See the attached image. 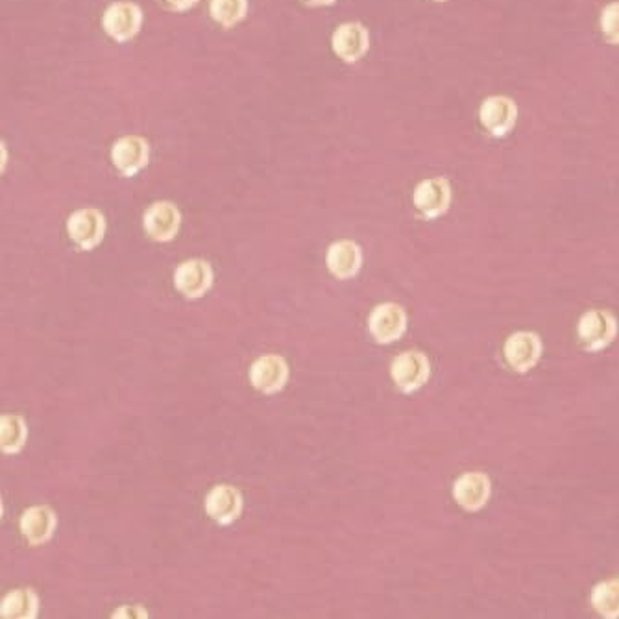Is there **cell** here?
I'll return each mask as SVG.
<instances>
[{
	"label": "cell",
	"instance_id": "cell-1",
	"mask_svg": "<svg viewBox=\"0 0 619 619\" xmlns=\"http://www.w3.org/2000/svg\"><path fill=\"white\" fill-rule=\"evenodd\" d=\"M618 335V320L610 311L605 309H590L586 311L579 326L577 337L584 352H599L612 344Z\"/></svg>",
	"mask_w": 619,
	"mask_h": 619
},
{
	"label": "cell",
	"instance_id": "cell-2",
	"mask_svg": "<svg viewBox=\"0 0 619 619\" xmlns=\"http://www.w3.org/2000/svg\"><path fill=\"white\" fill-rule=\"evenodd\" d=\"M429 374L431 365L427 355L416 350L400 353L390 366V376L394 379L396 387L405 394L422 389L429 379Z\"/></svg>",
	"mask_w": 619,
	"mask_h": 619
},
{
	"label": "cell",
	"instance_id": "cell-3",
	"mask_svg": "<svg viewBox=\"0 0 619 619\" xmlns=\"http://www.w3.org/2000/svg\"><path fill=\"white\" fill-rule=\"evenodd\" d=\"M141 25H143V12L134 2L124 0L115 2L102 17V26L106 34L119 43L130 41L132 37L137 36Z\"/></svg>",
	"mask_w": 619,
	"mask_h": 619
},
{
	"label": "cell",
	"instance_id": "cell-4",
	"mask_svg": "<svg viewBox=\"0 0 619 619\" xmlns=\"http://www.w3.org/2000/svg\"><path fill=\"white\" fill-rule=\"evenodd\" d=\"M67 231L82 250H91L102 243L106 233V219L95 207L74 211L67 222Z\"/></svg>",
	"mask_w": 619,
	"mask_h": 619
},
{
	"label": "cell",
	"instance_id": "cell-5",
	"mask_svg": "<svg viewBox=\"0 0 619 619\" xmlns=\"http://www.w3.org/2000/svg\"><path fill=\"white\" fill-rule=\"evenodd\" d=\"M505 361L507 365L518 372V374H525L529 372L533 366L540 361V355H542V340L531 331H518L514 335H510L507 342H505Z\"/></svg>",
	"mask_w": 619,
	"mask_h": 619
},
{
	"label": "cell",
	"instance_id": "cell-6",
	"mask_svg": "<svg viewBox=\"0 0 619 619\" xmlns=\"http://www.w3.org/2000/svg\"><path fill=\"white\" fill-rule=\"evenodd\" d=\"M407 328V315L398 304H381L368 316V331L379 344H392Z\"/></svg>",
	"mask_w": 619,
	"mask_h": 619
},
{
	"label": "cell",
	"instance_id": "cell-7",
	"mask_svg": "<svg viewBox=\"0 0 619 619\" xmlns=\"http://www.w3.org/2000/svg\"><path fill=\"white\" fill-rule=\"evenodd\" d=\"M413 202L425 219H437L450 209V182L446 178L425 180L414 189Z\"/></svg>",
	"mask_w": 619,
	"mask_h": 619
},
{
	"label": "cell",
	"instance_id": "cell-8",
	"mask_svg": "<svg viewBox=\"0 0 619 619\" xmlns=\"http://www.w3.org/2000/svg\"><path fill=\"white\" fill-rule=\"evenodd\" d=\"M289 379V366L281 355H263L250 368V383L263 394L280 392Z\"/></svg>",
	"mask_w": 619,
	"mask_h": 619
},
{
	"label": "cell",
	"instance_id": "cell-9",
	"mask_svg": "<svg viewBox=\"0 0 619 619\" xmlns=\"http://www.w3.org/2000/svg\"><path fill=\"white\" fill-rule=\"evenodd\" d=\"M174 285L189 300H198L213 285V270L202 259L185 261L174 272Z\"/></svg>",
	"mask_w": 619,
	"mask_h": 619
},
{
	"label": "cell",
	"instance_id": "cell-10",
	"mask_svg": "<svg viewBox=\"0 0 619 619\" xmlns=\"http://www.w3.org/2000/svg\"><path fill=\"white\" fill-rule=\"evenodd\" d=\"M111 158L121 174L134 176L148 165L150 146L146 143V139L139 135H126L113 145Z\"/></svg>",
	"mask_w": 619,
	"mask_h": 619
},
{
	"label": "cell",
	"instance_id": "cell-11",
	"mask_svg": "<svg viewBox=\"0 0 619 619\" xmlns=\"http://www.w3.org/2000/svg\"><path fill=\"white\" fill-rule=\"evenodd\" d=\"M182 215L170 202H156L146 209L145 230L152 241L169 243L180 230Z\"/></svg>",
	"mask_w": 619,
	"mask_h": 619
},
{
	"label": "cell",
	"instance_id": "cell-12",
	"mask_svg": "<svg viewBox=\"0 0 619 619\" xmlns=\"http://www.w3.org/2000/svg\"><path fill=\"white\" fill-rule=\"evenodd\" d=\"M331 45L340 60L355 63L370 49V36L361 23H344L335 30Z\"/></svg>",
	"mask_w": 619,
	"mask_h": 619
},
{
	"label": "cell",
	"instance_id": "cell-13",
	"mask_svg": "<svg viewBox=\"0 0 619 619\" xmlns=\"http://www.w3.org/2000/svg\"><path fill=\"white\" fill-rule=\"evenodd\" d=\"M490 492V479L483 472H466L453 485V498L462 509L470 512L483 509L490 499Z\"/></svg>",
	"mask_w": 619,
	"mask_h": 619
},
{
	"label": "cell",
	"instance_id": "cell-14",
	"mask_svg": "<svg viewBox=\"0 0 619 619\" xmlns=\"http://www.w3.org/2000/svg\"><path fill=\"white\" fill-rule=\"evenodd\" d=\"M481 124L496 137L509 134L518 119V108L509 97L486 98L479 111Z\"/></svg>",
	"mask_w": 619,
	"mask_h": 619
},
{
	"label": "cell",
	"instance_id": "cell-15",
	"mask_svg": "<svg viewBox=\"0 0 619 619\" xmlns=\"http://www.w3.org/2000/svg\"><path fill=\"white\" fill-rule=\"evenodd\" d=\"M243 496L231 485H219L206 496V512L220 525H230L241 516Z\"/></svg>",
	"mask_w": 619,
	"mask_h": 619
},
{
	"label": "cell",
	"instance_id": "cell-16",
	"mask_svg": "<svg viewBox=\"0 0 619 619\" xmlns=\"http://www.w3.org/2000/svg\"><path fill=\"white\" fill-rule=\"evenodd\" d=\"M58 525L56 512L49 505L30 507L21 518V531L32 546H41L49 542Z\"/></svg>",
	"mask_w": 619,
	"mask_h": 619
},
{
	"label": "cell",
	"instance_id": "cell-17",
	"mask_svg": "<svg viewBox=\"0 0 619 619\" xmlns=\"http://www.w3.org/2000/svg\"><path fill=\"white\" fill-rule=\"evenodd\" d=\"M326 263L335 278L350 280L361 270L363 252L353 241H339L329 246Z\"/></svg>",
	"mask_w": 619,
	"mask_h": 619
},
{
	"label": "cell",
	"instance_id": "cell-18",
	"mask_svg": "<svg viewBox=\"0 0 619 619\" xmlns=\"http://www.w3.org/2000/svg\"><path fill=\"white\" fill-rule=\"evenodd\" d=\"M39 610V597L30 588L13 590L2 599L0 614L6 619H34Z\"/></svg>",
	"mask_w": 619,
	"mask_h": 619
},
{
	"label": "cell",
	"instance_id": "cell-19",
	"mask_svg": "<svg viewBox=\"0 0 619 619\" xmlns=\"http://www.w3.org/2000/svg\"><path fill=\"white\" fill-rule=\"evenodd\" d=\"M28 438L25 418L17 414H2L0 418V448L4 453L23 450Z\"/></svg>",
	"mask_w": 619,
	"mask_h": 619
},
{
	"label": "cell",
	"instance_id": "cell-20",
	"mask_svg": "<svg viewBox=\"0 0 619 619\" xmlns=\"http://www.w3.org/2000/svg\"><path fill=\"white\" fill-rule=\"evenodd\" d=\"M590 603L599 616L607 619L619 618V579H608L594 586Z\"/></svg>",
	"mask_w": 619,
	"mask_h": 619
},
{
	"label": "cell",
	"instance_id": "cell-21",
	"mask_svg": "<svg viewBox=\"0 0 619 619\" xmlns=\"http://www.w3.org/2000/svg\"><path fill=\"white\" fill-rule=\"evenodd\" d=\"M209 12L219 25L231 28L246 17L248 0H211Z\"/></svg>",
	"mask_w": 619,
	"mask_h": 619
},
{
	"label": "cell",
	"instance_id": "cell-22",
	"mask_svg": "<svg viewBox=\"0 0 619 619\" xmlns=\"http://www.w3.org/2000/svg\"><path fill=\"white\" fill-rule=\"evenodd\" d=\"M601 32L612 45H619V0L610 2L601 13Z\"/></svg>",
	"mask_w": 619,
	"mask_h": 619
},
{
	"label": "cell",
	"instance_id": "cell-23",
	"mask_svg": "<svg viewBox=\"0 0 619 619\" xmlns=\"http://www.w3.org/2000/svg\"><path fill=\"white\" fill-rule=\"evenodd\" d=\"M198 0H167V4H169L172 10H176V12H185V10H189V8H193Z\"/></svg>",
	"mask_w": 619,
	"mask_h": 619
},
{
	"label": "cell",
	"instance_id": "cell-24",
	"mask_svg": "<svg viewBox=\"0 0 619 619\" xmlns=\"http://www.w3.org/2000/svg\"><path fill=\"white\" fill-rule=\"evenodd\" d=\"M311 6H331L335 0H307Z\"/></svg>",
	"mask_w": 619,
	"mask_h": 619
},
{
	"label": "cell",
	"instance_id": "cell-25",
	"mask_svg": "<svg viewBox=\"0 0 619 619\" xmlns=\"http://www.w3.org/2000/svg\"><path fill=\"white\" fill-rule=\"evenodd\" d=\"M435 2H446V0H435Z\"/></svg>",
	"mask_w": 619,
	"mask_h": 619
}]
</instances>
